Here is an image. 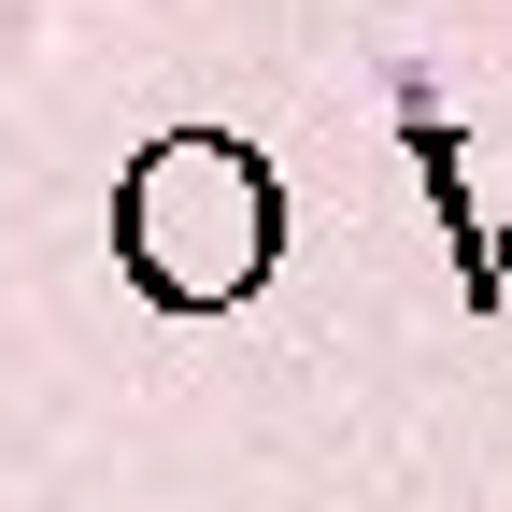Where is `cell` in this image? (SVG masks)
Wrapping results in <instances>:
<instances>
[{"mask_svg":"<svg viewBox=\"0 0 512 512\" xmlns=\"http://www.w3.org/2000/svg\"><path fill=\"white\" fill-rule=\"evenodd\" d=\"M271 256H285V185L256 143L171 128V143H143L114 171V271L157 313H228L271 285Z\"/></svg>","mask_w":512,"mask_h":512,"instance_id":"obj_1","label":"cell"}]
</instances>
